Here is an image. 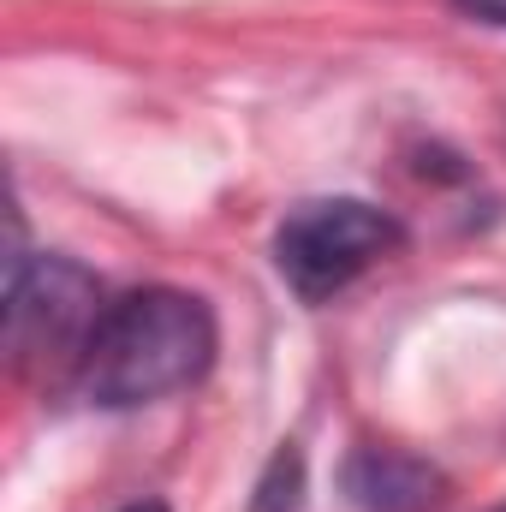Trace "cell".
Segmentation results:
<instances>
[{
	"label": "cell",
	"instance_id": "obj_8",
	"mask_svg": "<svg viewBox=\"0 0 506 512\" xmlns=\"http://www.w3.org/2000/svg\"><path fill=\"white\" fill-rule=\"evenodd\" d=\"M489 512H506V507H489Z\"/></svg>",
	"mask_w": 506,
	"mask_h": 512
},
{
	"label": "cell",
	"instance_id": "obj_2",
	"mask_svg": "<svg viewBox=\"0 0 506 512\" xmlns=\"http://www.w3.org/2000/svg\"><path fill=\"white\" fill-rule=\"evenodd\" d=\"M102 286L72 256H30L24 227L12 221V262H6V352L18 370L66 364L78 370L96 322H102Z\"/></svg>",
	"mask_w": 506,
	"mask_h": 512
},
{
	"label": "cell",
	"instance_id": "obj_3",
	"mask_svg": "<svg viewBox=\"0 0 506 512\" xmlns=\"http://www.w3.org/2000/svg\"><path fill=\"white\" fill-rule=\"evenodd\" d=\"M405 245V227L364 197H310L274 233V268L304 304L340 298Z\"/></svg>",
	"mask_w": 506,
	"mask_h": 512
},
{
	"label": "cell",
	"instance_id": "obj_1",
	"mask_svg": "<svg viewBox=\"0 0 506 512\" xmlns=\"http://www.w3.org/2000/svg\"><path fill=\"white\" fill-rule=\"evenodd\" d=\"M221 352L215 310L179 286H143L102 310L72 382L102 411H137L209 376Z\"/></svg>",
	"mask_w": 506,
	"mask_h": 512
},
{
	"label": "cell",
	"instance_id": "obj_5",
	"mask_svg": "<svg viewBox=\"0 0 506 512\" xmlns=\"http://www.w3.org/2000/svg\"><path fill=\"white\" fill-rule=\"evenodd\" d=\"M298 501H304V453L298 447H280L268 459L262 483H256L251 512H298Z\"/></svg>",
	"mask_w": 506,
	"mask_h": 512
},
{
	"label": "cell",
	"instance_id": "obj_6",
	"mask_svg": "<svg viewBox=\"0 0 506 512\" xmlns=\"http://www.w3.org/2000/svg\"><path fill=\"white\" fill-rule=\"evenodd\" d=\"M465 18H477V24H501L506 30V0H453Z\"/></svg>",
	"mask_w": 506,
	"mask_h": 512
},
{
	"label": "cell",
	"instance_id": "obj_7",
	"mask_svg": "<svg viewBox=\"0 0 506 512\" xmlns=\"http://www.w3.org/2000/svg\"><path fill=\"white\" fill-rule=\"evenodd\" d=\"M120 512H167L161 501H137V507H120Z\"/></svg>",
	"mask_w": 506,
	"mask_h": 512
},
{
	"label": "cell",
	"instance_id": "obj_4",
	"mask_svg": "<svg viewBox=\"0 0 506 512\" xmlns=\"http://www.w3.org/2000/svg\"><path fill=\"white\" fill-rule=\"evenodd\" d=\"M346 495L364 512H429L447 495V477L405 447H358L346 459Z\"/></svg>",
	"mask_w": 506,
	"mask_h": 512
}]
</instances>
